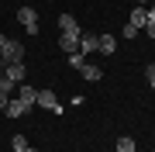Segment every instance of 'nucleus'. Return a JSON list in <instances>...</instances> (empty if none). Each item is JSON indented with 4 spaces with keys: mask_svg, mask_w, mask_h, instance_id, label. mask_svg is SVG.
<instances>
[{
    "mask_svg": "<svg viewBox=\"0 0 155 152\" xmlns=\"http://www.w3.org/2000/svg\"><path fill=\"white\" fill-rule=\"evenodd\" d=\"M0 62H24V45L21 42H14V38H7V45H4V52H0Z\"/></svg>",
    "mask_w": 155,
    "mask_h": 152,
    "instance_id": "f257e3e1",
    "label": "nucleus"
},
{
    "mask_svg": "<svg viewBox=\"0 0 155 152\" xmlns=\"http://www.w3.org/2000/svg\"><path fill=\"white\" fill-rule=\"evenodd\" d=\"M17 21L28 28V35H38V14H35V7H21L17 11Z\"/></svg>",
    "mask_w": 155,
    "mask_h": 152,
    "instance_id": "f03ea898",
    "label": "nucleus"
},
{
    "mask_svg": "<svg viewBox=\"0 0 155 152\" xmlns=\"http://www.w3.org/2000/svg\"><path fill=\"white\" fill-rule=\"evenodd\" d=\"M35 104H38V107H45V111H62V104L55 100V93H52V90H38V97H35Z\"/></svg>",
    "mask_w": 155,
    "mask_h": 152,
    "instance_id": "7ed1b4c3",
    "label": "nucleus"
},
{
    "mask_svg": "<svg viewBox=\"0 0 155 152\" xmlns=\"http://www.w3.org/2000/svg\"><path fill=\"white\" fill-rule=\"evenodd\" d=\"M28 107H31V104H24L21 97H11V104L4 107V114H7V118H24V114H28Z\"/></svg>",
    "mask_w": 155,
    "mask_h": 152,
    "instance_id": "20e7f679",
    "label": "nucleus"
},
{
    "mask_svg": "<svg viewBox=\"0 0 155 152\" xmlns=\"http://www.w3.org/2000/svg\"><path fill=\"white\" fill-rule=\"evenodd\" d=\"M59 28H62V35H83V28H79V21L72 14H62L59 17Z\"/></svg>",
    "mask_w": 155,
    "mask_h": 152,
    "instance_id": "39448f33",
    "label": "nucleus"
},
{
    "mask_svg": "<svg viewBox=\"0 0 155 152\" xmlns=\"http://www.w3.org/2000/svg\"><path fill=\"white\" fill-rule=\"evenodd\" d=\"M4 76L14 79V83H24V62H7V66H4Z\"/></svg>",
    "mask_w": 155,
    "mask_h": 152,
    "instance_id": "423d86ee",
    "label": "nucleus"
},
{
    "mask_svg": "<svg viewBox=\"0 0 155 152\" xmlns=\"http://www.w3.org/2000/svg\"><path fill=\"white\" fill-rule=\"evenodd\" d=\"M145 21H148V7H141V4H138V7L131 11V17H127V24H134V28L141 31V28H145Z\"/></svg>",
    "mask_w": 155,
    "mask_h": 152,
    "instance_id": "0eeeda50",
    "label": "nucleus"
},
{
    "mask_svg": "<svg viewBox=\"0 0 155 152\" xmlns=\"http://www.w3.org/2000/svg\"><path fill=\"white\" fill-rule=\"evenodd\" d=\"M100 49V35H79V52H97Z\"/></svg>",
    "mask_w": 155,
    "mask_h": 152,
    "instance_id": "6e6552de",
    "label": "nucleus"
},
{
    "mask_svg": "<svg viewBox=\"0 0 155 152\" xmlns=\"http://www.w3.org/2000/svg\"><path fill=\"white\" fill-rule=\"evenodd\" d=\"M59 49L69 52V56H72V52H79V35H62V38H59Z\"/></svg>",
    "mask_w": 155,
    "mask_h": 152,
    "instance_id": "1a4fd4ad",
    "label": "nucleus"
},
{
    "mask_svg": "<svg viewBox=\"0 0 155 152\" xmlns=\"http://www.w3.org/2000/svg\"><path fill=\"white\" fill-rule=\"evenodd\" d=\"M97 52L114 56V52H117V38H114V35H100V49H97Z\"/></svg>",
    "mask_w": 155,
    "mask_h": 152,
    "instance_id": "9d476101",
    "label": "nucleus"
},
{
    "mask_svg": "<svg viewBox=\"0 0 155 152\" xmlns=\"http://www.w3.org/2000/svg\"><path fill=\"white\" fill-rule=\"evenodd\" d=\"M17 97H21L24 104H35V97H38V90H35L31 83H17Z\"/></svg>",
    "mask_w": 155,
    "mask_h": 152,
    "instance_id": "9b49d317",
    "label": "nucleus"
},
{
    "mask_svg": "<svg viewBox=\"0 0 155 152\" xmlns=\"http://www.w3.org/2000/svg\"><path fill=\"white\" fill-rule=\"evenodd\" d=\"M79 73H83V79H90V83H97V79H104V73H100L97 66H90V62H86L83 69H79Z\"/></svg>",
    "mask_w": 155,
    "mask_h": 152,
    "instance_id": "f8f14e48",
    "label": "nucleus"
},
{
    "mask_svg": "<svg viewBox=\"0 0 155 152\" xmlns=\"http://www.w3.org/2000/svg\"><path fill=\"white\" fill-rule=\"evenodd\" d=\"M117 152H134V138H117Z\"/></svg>",
    "mask_w": 155,
    "mask_h": 152,
    "instance_id": "ddd939ff",
    "label": "nucleus"
},
{
    "mask_svg": "<svg viewBox=\"0 0 155 152\" xmlns=\"http://www.w3.org/2000/svg\"><path fill=\"white\" fill-rule=\"evenodd\" d=\"M69 66H72V69H83V66H86L83 52H72V56H69Z\"/></svg>",
    "mask_w": 155,
    "mask_h": 152,
    "instance_id": "4468645a",
    "label": "nucleus"
},
{
    "mask_svg": "<svg viewBox=\"0 0 155 152\" xmlns=\"http://www.w3.org/2000/svg\"><path fill=\"white\" fill-rule=\"evenodd\" d=\"M11 149H14V152L28 149V138H24V135H14V138H11Z\"/></svg>",
    "mask_w": 155,
    "mask_h": 152,
    "instance_id": "2eb2a0df",
    "label": "nucleus"
},
{
    "mask_svg": "<svg viewBox=\"0 0 155 152\" xmlns=\"http://www.w3.org/2000/svg\"><path fill=\"white\" fill-rule=\"evenodd\" d=\"M145 35H148V38H155V17H148V21H145Z\"/></svg>",
    "mask_w": 155,
    "mask_h": 152,
    "instance_id": "dca6fc26",
    "label": "nucleus"
},
{
    "mask_svg": "<svg viewBox=\"0 0 155 152\" xmlns=\"http://www.w3.org/2000/svg\"><path fill=\"white\" fill-rule=\"evenodd\" d=\"M121 35H124V38H134V35H138V28H134V24H124V31H121Z\"/></svg>",
    "mask_w": 155,
    "mask_h": 152,
    "instance_id": "f3484780",
    "label": "nucleus"
},
{
    "mask_svg": "<svg viewBox=\"0 0 155 152\" xmlns=\"http://www.w3.org/2000/svg\"><path fill=\"white\" fill-rule=\"evenodd\" d=\"M145 76H148V83H152V90H155V66H148V69H145Z\"/></svg>",
    "mask_w": 155,
    "mask_h": 152,
    "instance_id": "a211bd4d",
    "label": "nucleus"
},
{
    "mask_svg": "<svg viewBox=\"0 0 155 152\" xmlns=\"http://www.w3.org/2000/svg\"><path fill=\"white\" fill-rule=\"evenodd\" d=\"M7 104H11V97H7L4 90H0V111H4V107H7Z\"/></svg>",
    "mask_w": 155,
    "mask_h": 152,
    "instance_id": "6ab92c4d",
    "label": "nucleus"
},
{
    "mask_svg": "<svg viewBox=\"0 0 155 152\" xmlns=\"http://www.w3.org/2000/svg\"><path fill=\"white\" fill-rule=\"evenodd\" d=\"M148 17H155V0H152V4H148Z\"/></svg>",
    "mask_w": 155,
    "mask_h": 152,
    "instance_id": "aec40b11",
    "label": "nucleus"
},
{
    "mask_svg": "<svg viewBox=\"0 0 155 152\" xmlns=\"http://www.w3.org/2000/svg\"><path fill=\"white\" fill-rule=\"evenodd\" d=\"M4 45H7V35H0V52H4Z\"/></svg>",
    "mask_w": 155,
    "mask_h": 152,
    "instance_id": "412c9836",
    "label": "nucleus"
},
{
    "mask_svg": "<svg viewBox=\"0 0 155 152\" xmlns=\"http://www.w3.org/2000/svg\"><path fill=\"white\" fill-rule=\"evenodd\" d=\"M138 4H141V7H148V4H152V0H138Z\"/></svg>",
    "mask_w": 155,
    "mask_h": 152,
    "instance_id": "4be33fe9",
    "label": "nucleus"
},
{
    "mask_svg": "<svg viewBox=\"0 0 155 152\" xmlns=\"http://www.w3.org/2000/svg\"><path fill=\"white\" fill-rule=\"evenodd\" d=\"M21 152H38V149H21Z\"/></svg>",
    "mask_w": 155,
    "mask_h": 152,
    "instance_id": "5701e85b",
    "label": "nucleus"
}]
</instances>
